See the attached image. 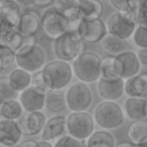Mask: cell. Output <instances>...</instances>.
I'll return each instance as SVG.
<instances>
[{"instance_id":"obj_43","label":"cell","mask_w":147,"mask_h":147,"mask_svg":"<svg viewBox=\"0 0 147 147\" xmlns=\"http://www.w3.org/2000/svg\"><path fill=\"white\" fill-rule=\"evenodd\" d=\"M131 146H132V144L130 142H121L119 144L115 145L114 147H131Z\"/></svg>"},{"instance_id":"obj_8","label":"cell","mask_w":147,"mask_h":147,"mask_svg":"<svg viewBox=\"0 0 147 147\" xmlns=\"http://www.w3.org/2000/svg\"><path fill=\"white\" fill-rule=\"evenodd\" d=\"M40 27L49 39H57L67 30V19L49 6L40 16Z\"/></svg>"},{"instance_id":"obj_3","label":"cell","mask_w":147,"mask_h":147,"mask_svg":"<svg viewBox=\"0 0 147 147\" xmlns=\"http://www.w3.org/2000/svg\"><path fill=\"white\" fill-rule=\"evenodd\" d=\"M84 49V41L77 32L65 31L55 39L53 53L59 61H71L78 57Z\"/></svg>"},{"instance_id":"obj_44","label":"cell","mask_w":147,"mask_h":147,"mask_svg":"<svg viewBox=\"0 0 147 147\" xmlns=\"http://www.w3.org/2000/svg\"><path fill=\"white\" fill-rule=\"evenodd\" d=\"M0 147H18L17 144H4V143H0Z\"/></svg>"},{"instance_id":"obj_23","label":"cell","mask_w":147,"mask_h":147,"mask_svg":"<svg viewBox=\"0 0 147 147\" xmlns=\"http://www.w3.org/2000/svg\"><path fill=\"white\" fill-rule=\"evenodd\" d=\"M23 43V37L16 28H10L0 25V45L16 51Z\"/></svg>"},{"instance_id":"obj_15","label":"cell","mask_w":147,"mask_h":147,"mask_svg":"<svg viewBox=\"0 0 147 147\" xmlns=\"http://www.w3.org/2000/svg\"><path fill=\"white\" fill-rule=\"evenodd\" d=\"M67 132L65 129V118L63 116H55L45 121L41 131V140L51 141L61 138Z\"/></svg>"},{"instance_id":"obj_28","label":"cell","mask_w":147,"mask_h":147,"mask_svg":"<svg viewBox=\"0 0 147 147\" xmlns=\"http://www.w3.org/2000/svg\"><path fill=\"white\" fill-rule=\"evenodd\" d=\"M115 139L108 131L100 130L93 132L85 141V147H114Z\"/></svg>"},{"instance_id":"obj_36","label":"cell","mask_w":147,"mask_h":147,"mask_svg":"<svg viewBox=\"0 0 147 147\" xmlns=\"http://www.w3.org/2000/svg\"><path fill=\"white\" fill-rule=\"evenodd\" d=\"M53 147H85V141L78 140L67 134L59 138Z\"/></svg>"},{"instance_id":"obj_26","label":"cell","mask_w":147,"mask_h":147,"mask_svg":"<svg viewBox=\"0 0 147 147\" xmlns=\"http://www.w3.org/2000/svg\"><path fill=\"white\" fill-rule=\"evenodd\" d=\"M45 107L51 113H61L67 107L63 91L49 90L45 94Z\"/></svg>"},{"instance_id":"obj_40","label":"cell","mask_w":147,"mask_h":147,"mask_svg":"<svg viewBox=\"0 0 147 147\" xmlns=\"http://www.w3.org/2000/svg\"><path fill=\"white\" fill-rule=\"evenodd\" d=\"M18 147H38V142L32 140V139H28V140H25L22 143H20Z\"/></svg>"},{"instance_id":"obj_2","label":"cell","mask_w":147,"mask_h":147,"mask_svg":"<svg viewBox=\"0 0 147 147\" xmlns=\"http://www.w3.org/2000/svg\"><path fill=\"white\" fill-rule=\"evenodd\" d=\"M41 71L49 90L61 91L69 84L73 78L71 65L67 61L59 59L45 65Z\"/></svg>"},{"instance_id":"obj_16","label":"cell","mask_w":147,"mask_h":147,"mask_svg":"<svg viewBox=\"0 0 147 147\" xmlns=\"http://www.w3.org/2000/svg\"><path fill=\"white\" fill-rule=\"evenodd\" d=\"M117 59L121 65V79L126 80L139 74L141 65L136 57L135 51H126L117 55Z\"/></svg>"},{"instance_id":"obj_46","label":"cell","mask_w":147,"mask_h":147,"mask_svg":"<svg viewBox=\"0 0 147 147\" xmlns=\"http://www.w3.org/2000/svg\"><path fill=\"white\" fill-rule=\"evenodd\" d=\"M1 105H2V101L0 100V107H1Z\"/></svg>"},{"instance_id":"obj_14","label":"cell","mask_w":147,"mask_h":147,"mask_svg":"<svg viewBox=\"0 0 147 147\" xmlns=\"http://www.w3.org/2000/svg\"><path fill=\"white\" fill-rule=\"evenodd\" d=\"M124 94L129 98L146 99L147 97V74H138L124 80Z\"/></svg>"},{"instance_id":"obj_41","label":"cell","mask_w":147,"mask_h":147,"mask_svg":"<svg viewBox=\"0 0 147 147\" xmlns=\"http://www.w3.org/2000/svg\"><path fill=\"white\" fill-rule=\"evenodd\" d=\"M15 3H17L18 5L24 7H29L31 5H33V0H13Z\"/></svg>"},{"instance_id":"obj_13","label":"cell","mask_w":147,"mask_h":147,"mask_svg":"<svg viewBox=\"0 0 147 147\" xmlns=\"http://www.w3.org/2000/svg\"><path fill=\"white\" fill-rule=\"evenodd\" d=\"M98 93L105 101L115 102L124 94V80L118 79L114 81H105L99 79Z\"/></svg>"},{"instance_id":"obj_39","label":"cell","mask_w":147,"mask_h":147,"mask_svg":"<svg viewBox=\"0 0 147 147\" xmlns=\"http://www.w3.org/2000/svg\"><path fill=\"white\" fill-rule=\"evenodd\" d=\"M53 4V0H33V5L38 7H49Z\"/></svg>"},{"instance_id":"obj_27","label":"cell","mask_w":147,"mask_h":147,"mask_svg":"<svg viewBox=\"0 0 147 147\" xmlns=\"http://www.w3.org/2000/svg\"><path fill=\"white\" fill-rule=\"evenodd\" d=\"M31 78L32 76L30 73L22 69H19V67L13 69L8 76V80L11 87L18 93L22 92L23 90L30 87Z\"/></svg>"},{"instance_id":"obj_7","label":"cell","mask_w":147,"mask_h":147,"mask_svg":"<svg viewBox=\"0 0 147 147\" xmlns=\"http://www.w3.org/2000/svg\"><path fill=\"white\" fill-rule=\"evenodd\" d=\"M92 101V92L88 85L83 82L73 85L65 95V104L71 112H84L88 110Z\"/></svg>"},{"instance_id":"obj_25","label":"cell","mask_w":147,"mask_h":147,"mask_svg":"<svg viewBox=\"0 0 147 147\" xmlns=\"http://www.w3.org/2000/svg\"><path fill=\"white\" fill-rule=\"evenodd\" d=\"M127 137L131 144L138 145L147 142V121H133L127 129Z\"/></svg>"},{"instance_id":"obj_37","label":"cell","mask_w":147,"mask_h":147,"mask_svg":"<svg viewBox=\"0 0 147 147\" xmlns=\"http://www.w3.org/2000/svg\"><path fill=\"white\" fill-rule=\"evenodd\" d=\"M30 87H32L35 91H37L38 93H41V94H45L49 91L47 85H45V79H43L42 76V71H35L34 76L31 78Z\"/></svg>"},{"instance_id":"obj_30","label":"cell","mask_w":147,"mask_h":147,"mask_svg":"<svg viewBox=\"0 0 147 147\" xmlns=\"http://www.w3.org/2000/svg\"><path fill=\"white\" fill-rule=\"evenodd\" d=\"M81 0H53V7L65 17L73 16L78 13V7Z\"/></svg>"},{"instance_id":"obj_9","label":"cell","mask_w":147,"mask_h":147,"mask_svg":"<svg viewBox=\"0 0 147 147\" xmlns=\"http://www.w3.org/2000/svg\"><path fill=\"white\" fill-rule=\"evenodd\" d=\"M137 26L134 18L130 14L121 11L114 12L107 21V32L115 35L121 39L131 38L135 27Z\"/></svg>"},{"instance_id":"obj_20","label":"cell","mask_w":147,"mask_h":147,"mask_svg":"<svg viewBox=\"0 0 147 147\" xmlns=\"http://www.w3.org/2000/svg\"><path fill=\"white\" fill-rule=\"evenodd\" d=\"M22 132L18 122L2 119L0 120V143L4 144H18Z\"/></svg>"},{"instance_id":"obj_31","label":"cell","mask_w":147,"mask_h":147,"mask_svg":"<svg viewBox=\"0 0 147 147\" xmlns=\"http://www.w3.org/2000/svg\"><path fill=\"white\" fill-rule=\"evenodd\" d=\"M18 92L11 87L8 77H0V100L2 102L13 100L18 97Z\"/></svg>"},{"instance_id":"obj_11","label":"cell","mask_w":147,"mask_h":147,"mask_svg":"<svg viewBox=\"0 0 147 147\" xmlns=\"http://www.w3.org/2000/svg\"><path fill=\"white\" fill-rule=\"evenodd\" d=\"M40 27V16L36 11L29 10L20 14L16 29L23 38L33 37Z\"/></svg>"},{"instance_id":"obj_38","label":"cell","mask_w":147,"mask_h":147,"mask_svg":"<svg viewBox=\"0 0 147 147\" xmlns=\"http://www.w3.org/2000/svg\"><path fill=\"white\" fill-rule=\"evenodd\" d=\"M135 53L140 65H147V49H139Z\"/></svg>"},{"instance_id":"obj_22","label":"cell","mask_w":147,"mask_h":147,"mask_svg":"<svg viewBox=\"0 0 147 147\" xmlns=\"http://www.w3.org/2000/svg\"><path fill=\"white\" fill-rule=\"evenodd\" d=\"M100 79L105 81L121 79V65L116 57L107 55L104 59H101Z\"/></svg>"},{"instance_id":"obj_17","label":"cell","mask_w":147,"mask_h":147,"mask_svg":"<svg viewBox=\"0 0 147 147\" xmlns=\"http://www.w3.org/2000/svg\"><path fill=\"white\" fill-rule=\"evenodd\" d=\"M20 14V8L17 3L5 0L0 4V25L16 28Z\"/></svg>"},{"instance_id":"obj_33","label":"cell","mask_w":147,"mask_h":147,"mask_svg":"<svg viewBox=\"0 0 147 147\" xmlns=\"http://www.w3.org/2000/svg\"><path fill=\"white\" fill-rule=\"evenodd\" d=\"M138 0H110V3L117 11L125 12L133 17L136 10Z\"/></svg>"},{"instance_id":"obj_45","label":"cell","mask_w":147,"mask_h":147,"mask_svg":"<svg viewBox=\"0 0 147 147\" xmlns=\"http://www.w3.org/2000/svg\"><path fill=\"white\" fill-rule=\"evenodd\" d=\"M131 147H147V142L146 143H142V144H138V145H133Z\"/></svg>"},{"instance_id":"obj_5","label":"cell","mask_w":147,"mask_h":147,"mask_svg":"<svg viewBox=\"0 0 147 147\" xmlns=\"http://www.w3.org/2000/svg\"><path fill=\"white\" fill-rule=\"evenodd\" d=\"M45 53L36 43H27L21 45L15 51V63L19 69L32 74L38 71L45 65Z\"/></svg>"},{"instance_id":"obj_35","label":"cell","mask_w":147,"mask_h":147,"mask_svg":"<svg viewBox=\"0 0 147 147\" xmlns=\"http://www.w3.org/2000/svg\"><path fill=\"white\" fill-rule=\"evenodd\" d=\"M147 0H138L136 10L133 15L135 22L137 25H146V16H147Z\"/></svg>"},{"instance_id":"obj_4","label":"cell","mask_w":147,"mask_h":147,"mask_svg":"<svg viewBox=\"0 0 147 147\" xmlns=\"http://www.w3.org/2000/svg\"><path fill=\"white\" fill-rule=\"evenodd\" d=\"M94 122L105 130L116 129L124 123V113L117 103L104 101L99 103L94 111Z\"/></svg>"},{"instance_id":"obj_1","label":"cell","mask_w":147,"mask_h":147,"mask_svg":"<svg viewBox=\"0 0 147 147\" xmlns=\"http://www.w3.org/2000/svg\"><path fill=\"white\" fill-rule=\"evenodd\" d=\"M100 55L93 51H85L74 59L71 71L78 80L88 84L100 79Z\"/></svg>"},{"instance_id":"obj_42","label":"cell","mask_w":147,"mask_h":147,"mask_svg":"<svg viewBox=\"0 0 147 147\" xmlns=\"http://www.w3.org/2000/svg\"><path fill=\"white\" fill-rule=\"evenodd\" d=\"M38 147H53V145L49 141H38Z\"/></svg>"},{"instance_id":"obj_19","label":"cell","mask_w":147,"mask_h":147,"mask_svg":"<svg viewBox=\"0 0 147 147\" xmlns=\"http://www.w3.org/2000/svg\"><path fill=\"white\" fill-rule=\"evenodd\" d=\"M99 45L101 49L109 57H117L120 53L131 49L127 40L121 39L108 32L99 41Z\"/></svg>"},{"instance_id":"obj_34","label":"cell","mask_w":147,"mask_h":147,"mask_svg":"<svg viewBox=\"0 0 147 147\" xmlns=\"http://www.w3.org/2000/svg\"><path fill=\"white\" fill-rule=\"evenodd\" d=\"M133 42L138 49H147V27L146 25H138L132 33Z\"/></svg>"},{"instance_id":"obj_32","label":"cell","mask_w":147,"mask_h":147,"mask_svg":"<svg viewBox=\"0 0 147 147\" xmlns=\"http://www.w3.org/2000/svg\"><path fill=\"white\" fill-rule=\"evenodd\" d=\"M15 63V51L0 45V71L8 69Z\"/></svg>"},{"instance_id":"obj_24","label":"cell","mask_w":147,"mask_h":147,"mask_svg":"<svg viewBox=\"0 0 147 147\" xmlns=\"http://www.w3.org/2000/svg\"><path fill=\"white\" fill-rule=\"evenodd\" d=\"M103 9L104 6L100 0H81L78 13L82 19H95L101 17Z\"/></svg>"},{"instance_id":"obj_29","label":"cell","mask_w":147,"mask_h":147,"mask_svg":"<svg viewBox=\"0 0 147 147\" xmlns=\"http://www.w3.org/2000/svg\"><path fill=\"white\" fill-rule=\"evenodd\" d=\"M22 114L23 109L16 99L2 102V105L0 107V115L2 119L17 121L21 118Z\"/></svg>"},{"instance_id":"obj_12","label":"cell","mask_w":147,"mask_h":147,"mask_svg":"<svg viewBox=\"0 0 147 147\" xmlns=\"http://www.w3.org/2000/svg\"><path fill=\"white\" fill-rule=\"evenodd\" d=\"M18 98L23 111L27 113L37 112L45 108V94L38 93L32 87H28L19 93Z\"/></svg>"},{"instance_id":"obj_18","label":"cell","mask_w":147,"mask_h":147,"mask_svg":"<svg viewBox=\"0 0 147 147\" xmlns=\"http://www.w3.org/2000/svg\"><path fill=\"white\" fill-rule=\"evenodd\" d=\"M47 121L45 116L41 111L30 112L24 117L22 123H18L22 134L27 136H34L41 133L45 123Z\"/></svg>"},{"instance_id":"obj_48","label":"cell","mask_w":147,"mask_h":147,"mask_svg":"<svg viewBox=\"0 0 147 147\" xmlns=\"http://www.w3.org/2000/svg\"></svg>"},{"instance_id":"obj_6","label":"cell","mask_w":147,"mask_h":147,"mask_svg":"<svg viewBox=\"0 0 147 147\" xmlns=\"http://www.w3.org/2000/svg\"><path fill=\"white\" fill-rule=\"evenodd\" d=\"M65 129L69 136L81 141H86L94 132V119L86 111L71 112L65 119Z\"/></svg>"},{"instance_id":"obj_21","label":"cell","mask_w":147,"mask_h":147,"mask_svg":"<svg viewBox=\"0 0 147 147\" xmlns=\"http://www.w3.org/2000/svg\"><path fill=\"white\" fill-rule=\"evenodd\" d=\"M146 99L128 98L124 103V112L130 120H146L147 118Z\"/></svg>"},{"instance_id":"obj_10","label":"cell","mask_w":147,"mask_h":147,"mask_svg":"<svg viewBox=\"0 0 147 147\" xmlns=\"http://www.w3.org/2000/svg\"><path fill=\"white\" fill-rule=\"evenodd\" d=\"M83 41L96 45L107 33L106 24L101 17L95 19H82L77 31Z\"/></svg>"},{"instance_id":"obj_47","label":"cell","mask_w":147,"mask_h":147,"mask_svg":"<svg viewBox=\"0 0 147 147\" xmlns=\"http://www.w3.org/2000/svg\"><path fill=\"white\" fill-rule=\"evenodd\" d=\"M0 1H5V0H0Z\"/></svg>"}]
</instances>
